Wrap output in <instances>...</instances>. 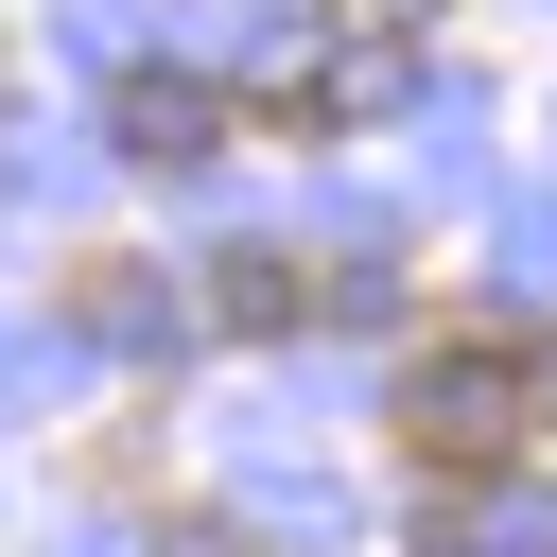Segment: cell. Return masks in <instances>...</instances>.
<instances>
[{
  "mask_svg": "<svg viewBox=\"0 0 557 557\" xmlns=\"http://www.w3.org/2000/svg\"><path fill=\"white\" fill-rule=\"evenodd\" d=\"M400 453H418V470H453V487H487L505 453H540L522 348H505V331H453V348H418V366H400Z\"/></svg>",
  "mask_w": 557,
  "mask_h": 557,
  "instance_id": "6da1fadb",
  "label": "cell"
},
{
  "mask_svg": "<svg viewBox=\"0 0 557 557\" xmlns=\"http://www.w3.org/2000/svg\"><path fill=\"white\" fill-rule=\"evenodd\" d=\"M104 122H122V157H139V174H191V157H226V122H244V104H226L209 70H122V104H104Z\"/></svg>",
  "mask_w": 557,
  "mask_h": 557,
  "instance_id": "7a4b0ae2",
  "label": "cell"
},
{
  "mask_svg": "<svg viewBox=\"0 0 557 557\" xmlns=\"http://www.w3.org/2000/svg\"><path fill=\"white\" fill-rule=\"evenodd\" d=\"M209 313H226V331H296V313H331V278L278 261V244H244V261H209Z\"/></svg>",
  "mask_w": 557,
  "mask_h": 557,
  "instance_id": "3957f363",
  "label": "cell"
}]
</instances>
